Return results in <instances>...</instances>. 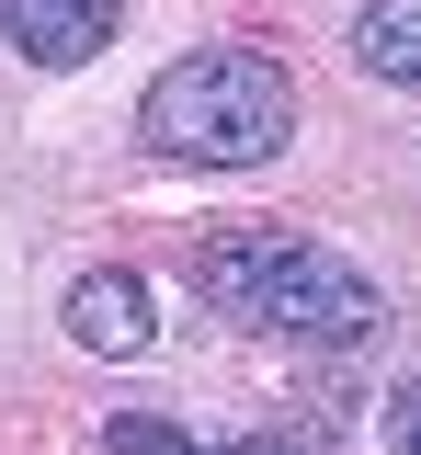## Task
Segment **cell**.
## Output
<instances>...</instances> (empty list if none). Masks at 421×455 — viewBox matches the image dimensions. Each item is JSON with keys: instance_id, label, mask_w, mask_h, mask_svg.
I'll list each match as a JSON object with an SVG mask.
<instances>
[{"instance_id": "obj_7", "label": "cell", "mask_w": 421, "mask_h": 455, "mask_svg": "<svg viewBox=\"0 0 421 455\" xmlns=\"http://www.w3.org/2000/svg\"><path fill=\"white\" fill-rule=\"evenodd\" d=\"M387 455H421V376L387 387Z\"/></svg>"}, {"instance_id": "obj_6", "label": "cell", "mask_w": 421, "mask_h": 455, "mask_svg": "<svg viewBox=\"0 0 421 455\" xmlns=\"http://www.w3.org/2000/svg\"><path fill=\"white\" fill-rule=\"evenodd\" d=\"M103 455H205L182 421H160V410H115L103 421Z\"/></svg>"}, {"instance_id": "obj_4", "label": "cell", "mask_w": 421, "mask_h": 455, "mask_svg": "<svg viewBox=\"0 0 421 455\" xmlns=\"http://www.w3.org/2000/svg\"><path fill=\"white\" fill-rule=\"evenodd\" d=\"M68 341H80V353H115V364H137V353L160 341V319H148V284H137V274H80V284H68Z\"/></svg>"}, {"instance_id": "obj_1", "label": "cell", "mask_w": 421, "mask_h": 455, "mask_svg": "<svg viewBox=\"0 0 421 455\" xmlns=\"http://www.w3.org/2000/svg\"><path fill=\"white\" fill-rule=\"evenodd\" d=\"M182 284L205 307H228L240 331H285V341H364L387 319V296L364 262H342L330 239H297V228H205L182 251Z\"/></svg>"}, {"instance_id": "obj_2", "label": "cell", "mask_w": 421, "mask_h": 455, "mask_svg": "<svg viewBox=\"0 0 421 455\" xmlns=\"http://www.w3.org/2000/svg\"><path fill=\"white\" fill-rule=\"evenodd\" d=\"M137 137H148L160 160H194V171H262L297 137V80L262 46H194V57H171V68L148 80Z\"/></svg>"}, {"instance_id": "obj_5", "label": "cell", "mask_w": 421, "mask_h": 455, "mask_svg": "<svg viewBox=\"0 0 421 455\" xmlns=\"http://www.w3.org/2000/svg\"><path fill=\"white\" fill-rule=\"evenodd\" d=\"M353 68L387 92H421V0H364L353 12Z\"/></svg>"}, {"instance_id": "obj_8", "label": "cell", "mask_w": 421, "mask_h": 455, "mask_svg": "<svg viewBox=\"0 0 421 455\" xmlns=\"http://www.w3.org/2000/svg\"><path fill=\"white\" fill-rule=\"evenodd\" d=\"M205 455H319V444H297V433H262V444H205Z\"/></svg>"}, {"instance_id": "obj_3", "label": "cell", "mask_w": 421, "mask_h": 455, "mask_svg": "<svg viewBox=\"0 0 421 455\" xmlns=\"http://www.w3.org/2000/svg\"><path fill=\"white\" fill-rule=\"evenodd\" d=\"M125 23V0H0V46L35 57V68H80V57H103Z\"/></svg>"}]
</instances>
